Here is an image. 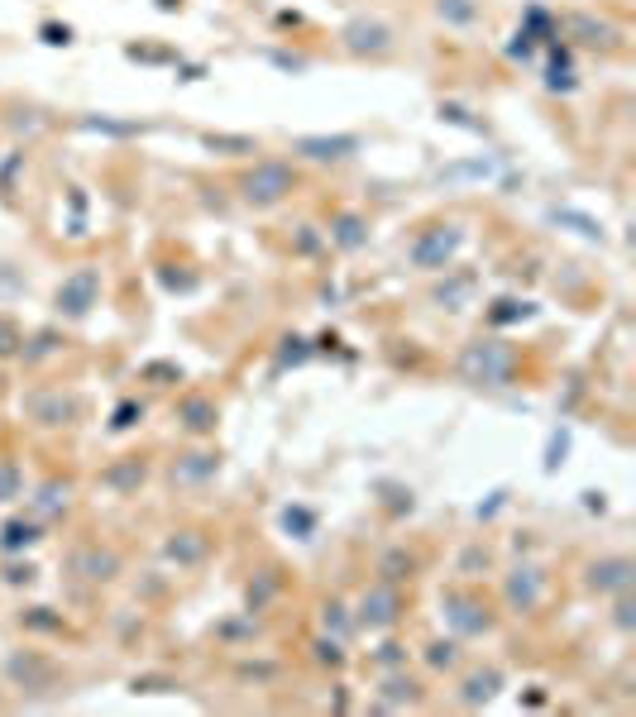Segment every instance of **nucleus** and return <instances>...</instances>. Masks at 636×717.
I'll return each instance as SVG.
<instances>
[{
	"mask_svg": "<svg viewBox=\"0 0 636 717\" xmlns=\"http://www.w3.org/2000/svg\"><path fill=\"white\" fill-rule=\"evenodd\" d=\"M292 182H297V177L287 173L283 163H259V168L240 182V192L249 206H278V201L292 192Z\"/></svg>",
	"mask_w": 636,
	"mask_h": 717,
	"instance_id": "f257e3e1",
	"label": "nucleus"
},
{
	"mask_svg": "<svg viewBox=\"0 0 636 717\" xmlns=\"http://www.w3.org/2000/svg\"><path fill=\"white\" fill-rule=\"evenodd\" d=\"M182 416H187L182 426H187L192 435H201V431H211V426H216V407H211L206 397H192V402L182 407Z\"/></svg>",
	"mask_w": 636,
	"mask_h": 717,
	"instance_id": "2eb2a0df",
	"label": "nucleus"
},
{
	"mask_svg": "<svg viewBox=\"0 0 636 717\" xmlns=\"http://www.w3.org/2000/svg\"><path fill=\"white\" fill-rule=\"evenodd\" d=\"M440 603H445V612H450V622H455V631H460V636H483V631L493 627V617H488V612L479 617L483 603L474 598V593H445Z\"/></svg>",
	"mask_w": 636,
	"mask_h": 717,
	"instance_id": "7ed1b4c3",
	"label": "nucleus"
},
{
	"mask_svg": "<svg viewBox=\"0 0 636 717\" xmlns=\"http://www.w3.org/2000/svg\"><path fill=\"white\" fill-rule=\"evenodd\" d=\"M541 593H546V579H541V569H536V565L512 569V579H507V603H512V608H517V612L541 608Z\"/></svg>",
	"mask_w": 636,
	"mask_h": 717,
	"instance_id": "39448f33",
	"label": "nucleus"
},
{
	"mask_svg": "<svg viewBox=\"0 0 636 717\" xmlns=\"http://www.w3.org/2000/svg\"><path fill=\"white\" fill-rule=\"evenodd\" d=\"M15 345H20V335H15V326H10V321H0V354H10Z\"/></svg>",
	"mask_w": 636,
	"mask_h": 717,
	"instance_id": "aec40b11",
	"label": "nucleus"
},
{
	"mask_svg": "<svg viewBox=\"0 0 636 717\" xmlns=\"http://www.w3.org/2000/svg\"><path fill=\"white\" fill-rule=\"evenodd\" d=\"M29 541H34V526L10 522V531H5V545H10V550H20V545H29Z\"/></svg>",
	"mask_w": 636,
	"mask_h": 717,
	"instance_id": "a211bd4d",
	"label": "nucleus"
},
{
	"mask_svg": "<svg viewBox=\"0 0 636 717\" xmlns=\"http://www.w3.org/2000/svg\"><path fill=\"white\" fill-rule=\"evenodd\" d=\"M91 302H96V273H91V268L58 287V306H63L67 316H87Z\"/></svg>",
	"mask_w": 636,
	"mask_h": 717,
	"instance_id": "0eeeda50",
	"label": "nucleus"
},
{
	"mask_svg": "<svg viewBox=\"0 0 636 717\" xmlns=\"http://www.w3.org/2000/svg\"><path fill=\"white\" fill-rule=\"evenodd\" d=\"M345 39H350L354 53H383V48H393V29L378 20H359L345 29Z\"/></svg>",
	"mask_w": 636,
	"mask_h": 717,
	"instance_id": "6e6552de",
	"label": "nucleus"
},
{
	"mask_svg": "<svg viewBox=\"0 0 636 717\" xmlns=\"http://www.w3.org/2000/svg\"><path fill=\"white\" fill-rule=\"evenodd\" d=\"M20 493V474H15V464H0V502H10Z\"/></svg>",
	"mask_w": 636,
	"mask_h": 717,
	"instance_id": "f3484780",
	"label": "nucleus"
},
{
	"mask_svg": "<svg viewBox=\"0 0 636 717\" xmlns=\"http://www.w3.org/2000/svg\"><path fill=\"white\" fill-rule=\"evenodd\" d=\"M72 569H77L82 579H91V584H106V579L120 574V555H115V550H101V545H91V550H77V555H72Z\"/></svg>",
	"mask_w": 636,
	"mask_h": 717,
	"instance_id": "423d86ee",
	"label": "nucleus"
},
{
	"mask_svg": "<svg viewBox=\"0 0 636 717\" xmlns=\"http://www.w3.org/2000/svg\"><path fill=\"white\" fill-rule=\"evenodd\" d=\"M168 560H177V565H197V560H206V536L201 531H182L173 541H168Z\"/></svg>",
	"mask_w": 636,
	"mask_h": 717,
	"instance_id": "9d476101",
	"label": "nucleus"
},
{
	"mask_svg": "<svg viewBox=\"0 0 636 717\" xmlns=\"http://www.w3.org/2000/svg\"><path fill=\"white\" fill-rule=\"evenodd\" d=\"M431 660H436V665H455V660H460L455 641H436V646H431Z\"/></svg>",
	"mask_w": 636,
	"mask_h": 717,
	"instance_id": "6ab92c4d",
	"label": "nucleus"
},
{
	"mask_svg": "<svg viewBox=\"0 0 636 717\" xmlns=\"http://www.w3.org/2000/svg\"><path fill=\"white\" fill-rule=\"evenodd\" d=\"M498 684H503V674L498 670L469 674V684H464V703H469V708H474V703H488V698L498 694Z\"/></svg>",
	"mask_w": 636,
	"mask_h": 717,
	"instance_id": "4468645a",
	"label": "nucleus"
},
{
	"mask_svg": "<svg viewBox=\"0 0 636 717\" xmlns=\"http://www.w3.org/2000/svg\"><path fill=\"white\" fill-rule=\"evenodd\" d=\"M455 244H460V230L450 225V235H431V239H421L417 249H412V259H417L421 268H445V259L455 254Z\"/></svg>",
	"mask_w": 636,
	"mask_h": 717,
	"instance_id": "1a4fd4ad",
	"label": "nucleus"
},
{
	"mask_svg": "<svg viewBox=\"0 0 636 717\" xmlns=\"http://www.w3.org/2000/svg\"><path fill=\"white\" fill-rule=\"evenodd\" d=\"M144 474H149V469H144V459H130V464H120V469H110V474H106V483H115L120 493H130L134 483H144Z\"/></svg>",
	"mask_w": 636,
	"mask_h": 717,
	"instance_id": "dca6fc26",
	"label": "nucleus"
},
{
	"mask_svg": "<svg viewBox=\"0 0 636 717\" xmlns=\"http://www.w3.org/2000/svg\"><path fill=\"white\" fill-rule=\"evenodd\" d=\"M464 369L479 373V378H498V373L507 369V354H493L488 345H474L469 354H464Z\"/></svg>",
	"mask_w": 636,
	"mask_h": 717,
	"instance_id": "f8f14e48",
	"label": "nucleus"
},
{
	"mask_svg": "<svg viewBox=\"0 0 636 717\" xmlns=\"http://www.w3.org/2000/svg\"><path fill=\"white\" fill-rule=\"evenodd\" d=\"M220 469L216 455H187L182 464H173V483H201V478H211Z\"/></svg>",
	"mask_w": 636,
	"mask_h": 717,
	"instance_id": "ddd939ff",
	"label": "nucleus"
},
{
	"mask_svg": "<svg viewBox=\"0 0 636 717\" xmlns=\"http://www.w3.org/2000/svg\"><path fill=\"white\" fill-rule=\"evenodd\" d=\"M584 584L598 588V593H627V588H632V560H627V555L593 560V565H589V579H584Z\"/></svg>",
	"mask_w": 636,
	"mask_h": 717,
	"instance_id": "20e7f679",
	"label": "nucleus"
},
{
	"mask_svg": "<svg viewBox=\"0 0 636 717\" xmlns=\"http://www.w3.org/2000/svg\"><path fill=\"white\" fill-rule=\"evenodd\" d=\"M402 617V593L393 588V579H383V584H373L364 598H359V627L369 631H388Z\"/></svg>",
	"mask_w": 636,
	"mask_h": 717,
	"instance_id": "f03ea898",
	"label": "nucleus"
},
{
	"mask_svg": "<svg viewBox=\"0 0 636 717\" xmlns=\"http://www.w3.org/2000/svg\"><path fill=\"white\" fill-rule=\"evenodd\" d=\"M354 144H359V139H302V144H297V153H307V158H321V163H330V158H350Z\"/></svg>",
	"mask_w": 636,
	"mask_h": 717,
	"instance_id": "9b49d317",
	"label": "nucleus"
}]
</instances>
